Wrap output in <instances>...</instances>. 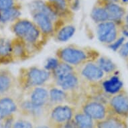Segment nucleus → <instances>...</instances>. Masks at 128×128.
Instances as JSON below:
<instances>
[{
  "label": "nucleus",
  "mask_w": 128,
  "mask_h": 128,
  "mask_svg": "<svg viewBox=\"0 0 128 128\" xmlns=\"http://www.w3.org/2000/svg\"><path fill=\"white\" fill-rule=\"evenodd\" d=\"M126 21H127V22L128 23V16L126 17Z\"/></svg>",
  "instance_id": "obj_41"
},
{
  "label": "nucleus",
  "mask_w": 128,
  "mask_h": 128,
  "mask_svg": "<svg viewBox=\"0 0 128 128\" xmlns=\"http://www.w3.org/2000/svg\"><path fill=\"white\" fill-rule=\"evenodd\" d=\"M51 72L36 66L26 68L20 74V82L25 88L41 86L49 79Z\"/></svg>",
  "instance_id": "obj_2"
},
{
  "label": "nucleus",
  "mask_w": 128,
  "mask_h": 128,
  "mask_svg": "<svg viewBox=\"0 0 128 128\" xmlns=\"http://www.w3.org/2000/svg\"><path fill=\"white\" fill-rule=\"evenodd\" d=\"M3 119H4V116L2 115V114L0 113V121H1L2 120H3Z\"/></svg>",
  "instance_id": "obj_37"
},
{
  "label": "nucleus",
  "mask_w": 128,
  "mask_h": 128,
  "mask_svg": "<svg viewBox=\"0 0 128 128\" xmlns=\"http://www.w3.org/2000/svg\"><path fill=\"white\" fill-rule=\"evenodd\" d=\"M14 0H0V11L14 7Z\"/></svg>",
  "instance_id": "obj_30"
},
{
  "label": "nucleus",
  "mask_w": 128,
  "mask_h": 128,
  "mask_svg": "<svg viewBox=\"0 0 128 128\" xmlns=\"http://www.w3.org/2000/svg\"><path fill=\"white\" fill-rule=\"evenodd\" d=\"M14 78L8 70H0V95H3L11 90L14 86Z\"/></svg>",
  "instance_id": "obj_16"
},
{
  "label": "nucleus",
  "mask_w": 128,
  "mask_h": 128,
  "mask_svg": "<svg viewBox=\"0 0 128 128\" xmlns=\"http://www.w3.org/2000/svg\"><path fill=\"white\" fill-rule=\"evenodd\" d=\"M13 128H33L31 122L27 120H20L15 122Z\"/></svg>",
  "instance_id": "obj_29"
},
{
  "label": "nucleus",
  "mask_w": 128,
  "mask_h": 128,
  "mask_svg": "<svg viewBox=\"0 0 128 128\" xmlns=\"http://www.w3.org/2000/svg\"><path fill=\"white\" fill-rule=\"evenodd\" d=\"M103 86L107 93L111 94H118L123 87V82L118 76H113L103 82Z\"/></svg>",
  "instance_id": "obj_17"
},
{
  "label": "nucleus",
  "mask_w": 128,
  "mask_h": 128,
  "mask_svg": "<svg viewBox=\"0 0 128 128\" xmlns=\"http://www.w3.org/2000/svg\"><path fill=\"white\" fill-rule=\"evenodd\" d=\"M21 107L24 111H25L28 114H30L31 116H39L42 113V107L34 105L30 100L24 101L22 103Z\"/></svg>",
  "instance_id": "obj_25"
},
{
  "label": "nucleus",
  "mask_w": 128,
  "mask_h": 128,
  "mask_svg": "<svg viewBox=\"0 0 128 128\" xmlns=\"http://www.w3.org/2000/svg\"><path fill=\"white\" fill-rule=\"evenodd\" d=\"M0 128H4V125L2 123H0Z\"/></svg>",
  "instance_id": "obj_38"
},
{
  "label": "nucleus",
  "mask_w": 128,
  "mask_h": 128,
  "mask_svg": "<svg viewBox=\"0 0 128 128\" xmlns=\"http://www.w3.org/2000/svg\"><path fill=\"white\" fill-rule=\"evenodd\" d=\"M109 16V21L118 22L121 21L126 15V9L117 2H110L102 0Z\"/></svg>",
  "instance_id": "obj_9"
},
{
  "label": "nucleus",
  "mask_w": 128,
  "mask_h": 128,
  "mask_svg": "<svg viewBox=\"0 0 128 128\" xmlns=\"http://www.w3.org/2000/svg\"><path fill=\"white\" fill-rule=\"evenodd\" d=\"M75 121L78 128H93V120L84 113L76 114L74 116Z\"/></svg>",
  "instance_id": "obj_23"
},
{
  "label": "nucleus",
  "mask_w": 128,
  "mask_h": 128,
  "mask_svg": "<svg viewBox=\"0 0 128 128\" xmlns=\"http://www.w3.org/2000/svg\"><path fill=\"white\" fill-rule=\"evenodd\" d=\"M122 2H128V0H122Z\"/></svg>",
  "instance_id": "obj_40"
},
{
  "label": "nucleus",
  "mask_w": 128,
  "mask_h": 128,
  "mask_svg": "<svg viewBox=\"0 0 128 128\" xmlns=\"http://www.w3.org/2000/svg\"><path fill=\"white\" fill-rule=\"evenodd\" d=\"M17 110V105L11 97H4L0 99V113L4 118L11 116Z\"/></svg>",
  "instance_id": "obj_15"
},
{
  "label": "nucleus",
  "mask_w": 128,
  "mask_h": 128,
  "mask_svg": "<svg viewBox=\"0 0 128 128\" xmlns=\"http://www.w3.org/2000/svg\"><path fill=\"white\" fill-rule=\"evenodd\" d=\"M66 1H67L68 2V4H69V5H70V3H71L73 1V0H66Z\"/></svg>",
  "instance_id": "obj_39"
},
{
  "label": "nucleus",
  "mask_w": 128,
  "mask_h": 128,
  "mask_svg": "<svg viewBox=\"0 0 128 128\" xmlns=\"http://www.w3.org/2000/svg\"><path fill=\"white\" fill-rule=\"evenodd\" d=\"M82 111L92 120L99 122L107 118V108L103 103L98 101H90L86 103L82 107Z\"/></svg>",
  "instance_id": "obj_6"
},
{
  "label": "nucleus",
  "mask_w": 128,
  "mask_h": 128,
  "mask_svg": "<svg viewBox=\"0 0 128 128\" xmlns=\"http://www.w3.org/2000/svg\"><path fill=\"white\" fill-rule=\"evenodd\" d=\"M21 15V12L17 7H13L8 10L0 11V22L7 23L17 20Z\"/></svg>",
  "instance_id": "obj_18"
},
{
  "label": "nucleus",
  "mask_w": 128,
  "mask_h": 128,
  "mask_svg": "<svg viewBox=\"0 0 128 128\" xmlns=\"http://www.w3.org/2000/svg\"><path fill=\"white\" fill-rule=\"evenodd\" d=\"M58 14L60 17L69 14L71 13L72 10L70 5L66 0H47Z\"/></svg>",
  "instance_id": "obj_19"
},
{
  "label": "nucleus",
  "mask_w": 128,
  "mask_h": 128,
  "mask_svg": "<svg viewBox=\"0 0 128 128\" xmlns=\"http://www.w3.org/2000/svg\"><path fill=\"white\" fill-rule=\"evenodd\" d=\"M124 40H125V38L124 37H121L118 40H116L115 42H114L112 44H109V48L114 50H117L118 49L120 48L121 46L124 44Z\"/></svg>",
  "instance_id": "obj_31"
},
{
  "label": "nucleus",
  "mask_w": 128,
  "mask_h": 128,
  "mask_svg": "<svg viewBox=\"0 0 128 128\" xmlns=\"http://www.w3.org/2000/svg\"><path fill=\"white\" fill-rule=\"evenodd\" d=\"M64 128H78L74 120H70L64 123Z\"/></svg>",
  "instance_id": "obj_34"
},
{
  "label": "nucleus",
  "mask_w": 128,
  "mask_h": 128,
  "mask_svg": "<svg viewBox=\"0 0 128 128\" xmlns=\"http://www.w3.org/2000/svg\"><path fill=\"white\" fill-rule=\"evenodd\" d=\"M58 58L70 65H79L88 60V53L84 49L67 46L57 51Z\"/></svg>",
  "instance_id": "obj_3"
},
{
  "label": "nucleus",
  "mask_w": 128,
  "mask_h": 128,
  "mask_svg": "<svg viewBox=\"0 0 128 128\" xmlns=\"http://www.w3.org/2000/svg\"><path fill=\"white\" fill-rule=\"evenodd\" d=\"M12 56V41L6 38H0V58H8Z\"/></svg>",
  "instance_id": "obj_22"
},
{
  "label": "nucleus",
  "mask_w": 128,
  "mask_h": 128,
  "mask_svg": "<svg viewBox=\"0 0 128 128\" xmlns=\"http://www.w3.org/2000/svg\"><path fill=\"white\" fill-rule=\"evenodd\" d=\"M118 35V28L116 22L108 20L98 24L97 36L102 43L112 44L117 40Z\"/></svg>",
  "instance_id": "obj_4"
},
{
  "label": "nucleus",
  "mask_w": 128,
  "mask_h": 128,
  "mask_svg": "<svg viewBox=\"0 0 128 128\" xmlns=\"http://www.w3.org/2000/svg\"><path fill=\"white\" fill-rule=\"evenodd\" d=\"M81 74L86 79L90 81H97L104 76V72L98 64L92 62L87 63L81 70Z\"/></svg>",
  "instance_id": "obj_10"
},
{
  "label": "nucleus",
  "mask_w": 128,
  "mask_h": 128,
  "mask_svg": "<svg viewBox=\"0 0 128 128\" xmlns=\"http://www.w3.org/2000/svg\"><path fill=\"white\" fill-rule=\"evenodd\" d=\"M66 93L64 90L57 88H51L49 91V99L52 103H62L66 99Z\"/></svg>",
  "instance_id": "obj_27"
},
{
  "label": "nucleus",
  "mask_w": 128,
  "mask_h": 128,
  "mask_svg": "<svg viewBox=\"0 0 128 128\" xmlns=\"http://www.w3.org/2000/svg\"><path fill=\"white\" fill-rule=\"evenodd\" d=\"M105 2H117L118 3L120 0H103Z\"/></svg>",
  "instance_id": "obj_35"
},
{
  "label": "nucleus",
  "mask_w": 128,
  "mask_h": 128,
  "mask_svg": "<svg viewBox=\"0 0 128 128\" xmlns=\"http://www.w3.org/2000/svg\"><path fill=\"white\" fill-rule=\"evenodd\" d=\"M98 65L104 72L111 73L117 68L116 64L111 59L107 57L101 56L98 59Z\"/></svg>",
  "instance_id": "obj_26"
},
{
  "label": "nucleus",
  "mask_w": 128,
  "mask_h": 128,
  "mask_svg": "<svg viewBox=\"0 0 128 128\" xmlns=\"http://www.w3.org/2000/svg\"><path fill=\"white\" fill-rule=\"evenodd\" d=\"M49 100V92L44 87L36 86L30 94V101L38 107H44Z\"/></svg>",
  "instance_id": "obj_11"
},
{
  "label": "nucleus",
  "mask_w": 128,
  "mask_h": 128,
  "mask_svg": "<svg viewBox=\"0 0 128 128\" xmlns=\"http://www.w3.org/2000/svg\"><path fill=\"white\" fill-rule=\"evenodd\" d=\"M26 46L23 40L18 38L15 41H12V56L21 58L26 55Z\"/></svg>",
  "instance_id": "obj_24"
},
{
  "label": "nucleus",
  "mask_w": 128,
  "mask_h": 128,
  "mask_svg": "<svg viewBox=\"0 0 128 128\" xmlns=\"http://www.w3.org/2000/svg\"><path fill=\"white\" fill-rule=\"evenodd\" d=\"M72 109L66 105H58L55 107L50 114L51 120L57 124H64L72 120Z\"/></svg>",
  "instance_id": "obj_8"
},
{
  "label": "nucleus",
  "mask_w": 128,
  "mask_h": 128,
  "mask_svg": "<svg viewBox=\"0 0 128 128\" xmlns=\"http://www.w3.org/2000/svg\"><path fill=\"white\" fill-rule=\"evenodd\" d=\"M36 128H50L49 127H48V126H38V127H37Z\"/></svg>",
  "instance_id": "obj_36"
},
{
  "label": "nucleus",
  "mask_w": 128,
  "mask_h": 128,
  "mask_svg": "<svg viewBox=\"0 0 128 128\" xmlns=\"http://www.w3.org/2000/svg\"><path fill=\"white\" fill-rule=\"evenodd\" d=\"M72 72H74V70L72 66L60 61L56 68L51 72V74H52L55 79H56Z\"/></svg>",
  "instance_id": "obj_20"
},
{
  "label": "nucleus",
  "mask_w": 128,
  "mask_h": 128,
  "mask_svg": "<svg viewBox=\"0 0 128 128\" xmlns=\"http://www.w3.org/2000/svg\"><path fill=\"white\" fill-rule=\"evenodd\" d=\"M34 22L40 28L42 34L49 36L54 31V23L50 18L40 12L31 13Z\"/></svg>",
  "instance_id": "obj_7"
},
{
  "label": "nucleus",
  "mask_w": 128,
  "mask_h": 128,
  "mask_svg": "<svg viewBox=\"0 0 128 128\" xmlns=\"http://www.w3.org/2000/svg\"><path fill=\"white\" fill-rule=\"evenodd\" d=\"M12 30L17 38L29 45H35L42 34L34 22L27 19L16 20Z\"/></svg>",
  "instance_id": "obj_1"
},
{
  "label": "nucleus",
  "mask_w": 128,
  "mask_h": 128,
  "mask_svg": "<svg viewBox=\"0 0 128 128\" xmlns=\"http://www.w3.org/2000/svg\"><path fill=\"white\" fill-rule=\"evenodd\" d=\"M60 62V60L58 58H52L48 59L46 61V64H45V69L52 72L56 68Z\"/></svg>",
  "instance_id": "obj_28"
},
{
  "label": "nucleus",
  "mask_w": 128,
  "mask_h": 128,
  "mask_svg": "<svg viewBox=\"0 0 128 128\" xmlns=\"http://www.w3.org/2000/svg\"><path fill=\"white\" fill-rule=\"evenodd\" d=\"M14 118L12 116L6 118V120L5 121V124L4 125V128H13L14 126Z\"/></svg>",
  "instance_id": "obj_33"
},
{
  "label": "nucleus",
  "mask_w": 128,
  "mask_h": 128,
  "mask_svg": "<svg viewBox=\"0 0 128 128\" xmlns=\"http://www.w3.org/2000/svg\"><path fill=\"white\" fill-rule=\"evenodd\" d=\"M57 85L64 90H72L76 88L78 84V77L75 72L55 79Z\"/></svg>",
  "instance_id": "obj_14"
},
{
  "label": "nucleus",
  "mask_w": 128,
  "mask_h": 128,
  "mask_svg": "<svg viewBox=\"0 0 128 128\" xmlns=\"http://www.w3.org/2000/svg\"><path fill=\"white\" fill-rule=\"evenodd\" d=\"M120 54L124 58H126L128 56V42L123 44L120 49Z\"/></svg>",
  "instance_id": "obj_32"
},
{
  "label": "nucleus",
  "mask_w": 128,
  "mask_h": 128,
  "mask_svg": "<svg viewBox=\"0 0 128 128\" xmlns=\"http://www.w3.org/2000/svg\"><path fill=\"white\" fill-rule=\"evenodd\" d=\"M75 27L72 25H66L57 32L56 39L58 42H66L75 33Z\"/></svg>",
  "instance_id": "obj_21"
},
{
  "label": "nucleus",
  "mask_w": 128,
  "mask_h": 128,
  "mask_svg": "<svg viewBox=\"0 0 128 128\" xmlns=\"http://www.w3.org/2000/svg\"><path fill=\"white\" fill-rule=\"evenodd\" d=\"M109 106L114 115L123 119L128 118V95L126 92H118L109 101Z\"/></svg>",
  "instance_id": "obj_5"
},
{
  "label": "nucleus",
  "mask_w": 128,
  "mask_h": 128,
  "mask_svg": "<svg viewBox=\"0 0 128 128\" xmlns=\"http://www.w3.org/2000/svg\"><path fill=\"white\" fill-rule=\"evenodd\" d=\"M97 128H128V125L124 119L113 115L99 121Z\"/></svg>",
  "instance_id": "obj_12"
},
{
  "label": "nucleus",
  "mask_w": 128,
  "mask_h": 128,
  "mask_svg": "<svg viewBox=\"0 0 128 128\" xmlns=\"http://www.w3.org/2000/svg\"></svg>",
  "instance_id": "obj_42"
},
{
  "label": "nucleus",
  "mask_w": 128,
  "mask_h": 128,
  "mask_svg": "<svg viewBox=\"0 0 128 128\" xmlns=\"http://www.w3.org/2000/svg\"><path fill=\"white\" fill-rule=\"evenodd\" d=\"M90 18L94 22L101 23L109 20V16L102 0H97L90 12Z\"/></svg>",
  "instance_id": "obj_13"
}]
</instances>
